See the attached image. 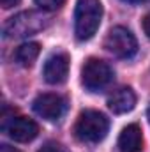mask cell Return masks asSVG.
Masks as SVG:
<instances>
[{"mask_svg": "<svg viewBox=\"0 0 150 152\" xmlns=\"http://www.w3.org/2000/svg\"><path fill=\"white\" fill-rule=\"evenodd\" d=\"M0 152H20V151L11 147V145H7V143H4V145H0Z\"/></svg>", "mask_w": 150, "mask_h": 152, "instance_id": "2e32d148", "label": "cell"}, {"mask_svg": "<svg viewBox=\"0 0 150 152\" xmlns=\"http://www.w3.org/2000/svg\"><path fill=\"white\" fill-rule=\"evenodd\" d=\"M113 80V69L108 62L101 58H88L81 69V83L90 92H99L106 88Z\"/></svg>", "mask_w": 150, "mask_h": 152, "instance_id": "277c9868", "label": "cell"}, {"mask_svg": "<svg viewBox=\"0 0 150 152\" xmlns=\"http://www.w3.org/2000/svg\"><path fill=\"white\" fill-rule=\"evenodd\" d=\"M48 20L50 18L42 16L41 12H36V11L20 12V14L9 18L5 21L4 36L5 37H28V36H34V34H37V32L46 28Z\"/></svg>", "mask_w": 150, "mask_h": 152, "instance_id": "3957f363", "label": "cell"}, {"mask_svg": "<svg viewBox=\"0 0 150 152\" xmlns=\"http://www.w3.org/2000/svg\"><path fill=\"white\" fill-rule=\"evenodd\" d=\"M69 75V57L66 53H53L44 62L42 76L50 85H60Z\"/></svg>", "mask_w": 150, "mask_h": 152, "instance_id": "ba28073f", "label": "cell"}, {"mask_svg": "<svg viewBox=\"0 0 150 152\" xmlns=\"http://www.w3.org/2000/svg\"><path fill=\"white\" fill-rule=\"evenodd\" d=\"M104 48L118 58H131L138 51V41L125 27H113L104 39Z\"/></svg>", "mask_w": 150, "mask_h": 152, "instance_id": "5b68a950", "label": "cell"}, {"mask_svg": "<svg viewBox=\"0 0 150 152\" xmlns=\"http://www.w3.org/2000/svg\"><path fill=\"white\" fill-rule=\"evenodd\" d=\"M0 4H2V7H4V9H11V7L18 5V4H20V0H0Z\"/></svg>", "mask_w": 150, "mask_h": 152, "instance_id": "9a60e30c", "label": "cell"}, {"mask_svg": "<svg viewBox=\"0 0 150 152\" xmlns=\"http://www.w3.org/2000/svg\"><path fill=\"white\" fill-rule=\"evenodd\" d=\"M143 30H145V34H147V37L150 39V12L143 18Z\"/></svg>", "mask_w": 150, "mask_h": 152, "instance_id": "5bb4252c", "label": "cell"}, {"mask_svg": "<svg viewBox=\"0 0 150 152\" xmlns=\"http://www.w3.org/2000/svg\"><path fill=\"white\" fill-rule=\"evenodd\" d=\"M64 2L66 0H36V4L44 11H57L64 5Z\"/></svg>", "mask_w": 150, "mask_h": 152, "instance_id": "7c38bea8", "label": "cell"}, {"mask_svg": "<svg viewBox=\"0 0 150 152\" xmlns=\"http://www.w3.org/2000/svg\"><path fill=\"white\" fill-rule=\"evenodd\" d=\"M2 129L7 133L9 138L20 143L32 142L39 134V126L28 117H12L7 122H4Z\"/></svg>", "mask_w": 150, "mask_h": 152, "instance_id": "52a82bcc", "label": "cell"}, {"mask_svg": "<svg viewBox=\"0 0 150 152\" xmlns=\"http://www.w3.org/2000/svg\"><path fill=\"white\" fill-rule=\"evenodd\" d=\"M37 152H71L67 147H64L62 143H57V142H48L44 143Z\"/></svg>", "mask_w": 150, "mask_h": 152, "instance_id": "4fadbf2b", "label": "cell"}, {"mask_svg": "<svg viewBox=\"0 0 150 152\" xmlns=\"http://www.w3.org/2000/svg\"><path fill=\"white\" fill-rule=\"evenodd\" d=\"M39 53H41V44L39 42H23L21 46H18V50L14 53V58L20 66L30 67L37 60Z\"/></svg>", "mask_w": 150, "mask_h": 152, "instance_id": "8fae6325", "label": "cell"}, {"mask_svg": "<svg viewBox=\"0 0 150 152\" xmlns=\"http://www.w3.org/2000/svg\"><path fill=\"white\" fill-rule=\"evenodd\" d=\"M103 20V4L99 0H78L74 11V34L79 41L95 36Z\"/></svg>", "mask_w": 150, "mask_h": 152, "instance_id": "6da1fadb", "label": "cell"}, {"mask_svg": "<svg viewBox=\"0 0 150 152\" xmlns=\"http://www.w3.org/2000/svg\"><path fill=\"white\" fill-rule=\"evenodd\" d=\"M147 117H149V122H150V106H149V112H147Z\"/></svg>", "mask_w": 150, "mask_h": 152, "instance_id": "ac0fdd59", "label": "cell"}, {"mask_svg": "<svg viewBox=\"0 0 150 152\" xmlns=\"http://www.w3.org/2000/svg\"><path fill=\"white\" fill-rule=\"evenodd\" d=\"M110 129V120L106 115L95 110H85L81 112L74 126L76 138L83 143H99L106 138Z\"/></svg>", "mask_w": 150, "mask_h": 152, "instance_id": "7a4b0ae2", "label": "cell"}, {"mask_svg": "<svg viewBox=\"0 0 150 152\" xmlns=\"http://www.w3.org/2000/svg\"><path fill=\"white\" fill-rule=\"evenodd\" d=\"M118 149L120 152H141L143 149V134L138 124H129L122 129L118 136Z\"/></svg>", "mask_w": 150, "mask_h": 152, "instance_id": "30bf717a", "label": "cell"}, {"mask_svg": "<svg viewBox=\"0 0 150 152\" xmlns=\"http://www.w3.org/2000/svg\"><path fill=\"white\" fill-rule=\"evenodd\" d=\"M108 106L113 113L122 115L131 112L134 106H136V96L133 92L131 87H122V88H117L111 96L108 97Z\"/></svg>", "mask_w": 150, "mask_h": 152, "instance_id": "9c48e42d", "label": "cell"}, {"mask_svg": "<svg viewBox=\"0 0 150 152\" xmlns=\"http://www.w3.org/2000/svg\"><path fill=\"white\" fill-rule=\"evenodd\" d=\"M124 2H127V4H141L143 0H124Z\"/></svg>", "mask_w": 150, "mask_h": 152, "instance_id": "e0dca14e", "label": "cell"}, {"mask_svg": "<svg viewBox=\"0 0 150 152\" xmlns=\"http://www.w3.org/2000/svg\"><path fill=\"white\" fill-rule=\"evenodd\" d=\"M34 112L44 120L57 122L67 112V101L58 94H41L34 99Z\"/></svg>", "mask_w": 150, "mask_h": 152, "instance_id": "8992f818", "label": "cell"}]
</instances>
